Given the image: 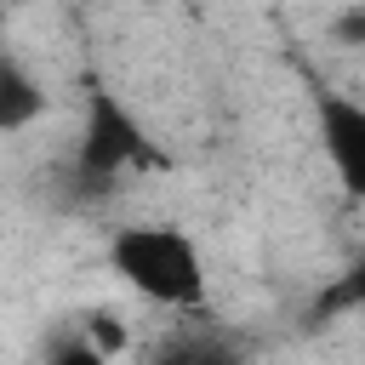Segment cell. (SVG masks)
<instances>
[{
	"label": "cell",
	"mask_w": 365,
	"mask_h": 365,
	"mask_svg": "<svg viewBox=\"0 0 365 365\" xmlns=\"http://www.w3.org/2000/svg\"><path fill=\"white\" fill-rule=\"evenodd\" d=\"M114 274L154 308H200L205 302V257L194 234L177 222H125L108 240Z\"/></svg>",
	"instance_id": "obj_1"
},
{
	"label": "cell",
	"mask_w": 365,
	"mask_h": 365,
	"mask_svg": "<svg viewBox=\"0 0 365 365\" xmlns=\"http://www.w3.org/2000/svg\"><path fill=\"white\" fill-rule=\"evenodd\" d=\"M51 97L40 86V74L17 57V51H0V137H23L46 120Z\"/></svg>",
	"instance_id": "obj_2"
},
{
	"label": "cell",
	"mask_w": 365,
	"mask_h": 365,
	"mask_svg": "<svg viewBox=\"0 0 365 365\" xmlns=\"http://www.w3.org/2000/svg\"><path fill=\"white\" fill-rule=\"evenodd\" d=\"M325 148H331L342 182L365 188V108L359 103H331L325 108Z\"/></svg>",
	"instance_id": "obj_3"
},
{
	"label": "cell",
	"mask_w": 365,
	"mask_h": 365,
	"mask_svg": "<svg viewBox=\"0 0 365 365\" xmlns=\"http://www.w3.org/2000/svg\"><path fill=\"white\" fill-rule=\"evenodd\" d=\"M80 331L91 336V348L114 365V359H125V348H131V325L114 314V308H91L86 319H80Z\"/></svg>",
	"instance_id": "obj_4"
},
{
	"label": "cell",
	"mask_w": 365,
	"mask_h": 365,
	"mask_svg": "<svg viewBox=\"0 0 365 365\" xmlns=\"http://www.w3.org/2000/svg\"><path fill=\"white\" fill-rule=\"evenodd\" d=\"M46 365H108V359L91 348V336H86L80 325H68V331H57V336L46 342Z\"/></svg>",
	"instance_id": "obj_5"
}]
</instances>
